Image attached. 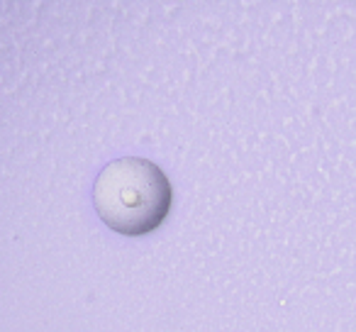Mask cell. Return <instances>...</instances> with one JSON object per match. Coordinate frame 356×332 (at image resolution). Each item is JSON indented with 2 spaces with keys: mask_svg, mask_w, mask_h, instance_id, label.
<instances>
[{
  "mask_svg": "<svg viewBox=\"0 0 356 332\" xmlns=\"http://www.w3.org/2000/svg\"><path fill=\"white\" fill-rule=\"evenodd\" d=\"M100 220L124 237H144L163 225L173 203L168 176L144 157L105 164L93 186Z\"/></svg>",
  "mask_w": 356,
  "mask_h": 332,
  "instance_id": "1",
  "label": "cell"
}]
</instances>
